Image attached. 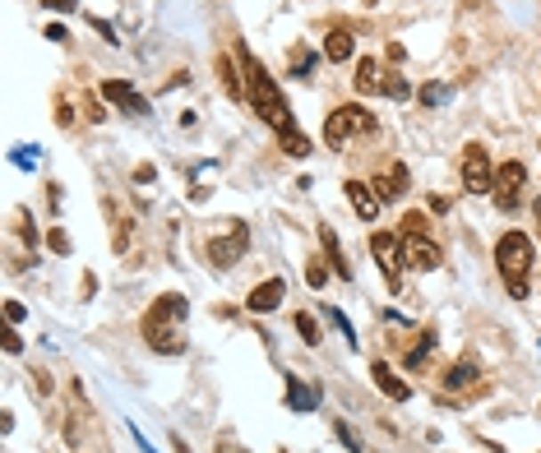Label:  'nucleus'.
Listing matches in <instances>:
<instances>
[{"instance_id": "nucleus-15", "label": "nucleus", "mask_w": 541, "mask_h": 453, "mask_svg": "<svg viewBox=\"0 0 541 453\" xmlns=\"http://www.w3.org/2000/svg\"><path fill=\"white\" fill-rule=\"evenodd\" d=\"M351 88L361 93V98H380L384 93V75H380V65H375L370 56L357 61V75H351Z\"/></svg>"}, {"instance_id": "nucleus-16", "label": "nucleus", "mask_w": 541, "mask_h": 453, "mask_svg": "<svg viewBox=\"0 0 541 453\" xmlns=\"http://www.w3.org/2000/svg\"><path fill=\"white\" fill-rule=\"evenodd\" d=\"M403 343H408V338H398V347H403ZM435 343H440V333H431V328H426V333H416V338L408 343V352H403V366H408V370H421Z\"/></svg>"}, {"instance_id": "nucleus-14", "label": "nucleus", "mask_w": 541, "mask_h": 453, "mask_svg": "<svg viewBox=\"0 0 541 453\" xmlns=\"http://www.w3.org/2000/svg\"><path fill=\"white\" fill-rule=\"evenodd\" d=\"M370 375H375V384H380V393H384V398H393V402H408V398H412V384H408V379L398 375L389 361H375V366H370Z\"/></svg>"}, {"instance_id": "nucleus-1", "label": "nucleus", "mask_w": 541, "mask_h": 453, "mask_svg": "<svg viewBox=\"0 0 541 453\" xmlns=\"http://www.w3.org/2000/svg\"><path fill=\"white\" fill-rule=\"evenodd\" d=\"M241 69H246V98H250V107H254V116H260L264 125H273L278 134L282 130H292L296 121H292V111H287V102H282V93H278V84L269 79V69L254 61L246 46H241Z\"/></svg>"}, {"instance_id": "nucleus-27", "label": "nucleus", "mask_w": 541, "mask_h": 453, "mask_svg": "<svg viewBox=\"0 0 541 453\" xmlns=\"http://www.w3.org/2000/svg\"><path fill=\"white\" fill-rule=\"evenodd\" d=\"M14 222H19V236H23V241H28V246H37V227H33V218H28V213H14Z\"/></svg>"}, {"instance_id": "nucleus-10", "label": "nucleus", "mask_w": 541, "mask_h": 453, "mask_svg": "<svg viewBox=\"0 0 541 453\" xmlns=\"http://www.w3.org/2000/svg\"><path fill=\"white\" fill-rule=\"evenodd\" d=\"M403 259H408V269L431 273V269H440V246L431 236H403Z\"/></svg>"}, {"instance_id": "nucleus-30", "label": "nucleus", "mask_w": 541, "mask_h": 453, "mask_svg": "<svg viewBox=\"0 0 541 453\" xmlns=\"http://www.w3.org/2000/svg\"><path fill=\"white\" fill-rule=\"evenodd\" d=\"M23 315H28V310H23L19 301H5V320H10V324H19Z\"/></svg>"}, {"instance_id": "nucleus-21", "label": "nucleus", "mask_w": 541, "mask_h": 453, "mask_svg": "<svg viewBox=\"0 0 541 453\" xmlns=\"http://www.w3.org/2000/svg\"><path fill=\"white\" fill-rule=\"evenodd\" d=\"M278 144H282V153H287V158H305V153H311V139H305L296 125H292V130H282V134H278Z\"/></svg>"}, {"instance_id": "nucleus-23", "label": "nucleus", "mask_w": 541, "mask_h": 453, "mask_svg": "<svg viewBox=\"0 0 541 453\" xmlns=\"http://www.w3.org/2000/svg\"><path fill=\"white\" fill-rule=\"evenodd\" d=\"M398 227H403L398 236H431V218H426V213H403V222H398Z\"/></svg>"}, {"instance_id": "nucleus-11", "label": "nucleus", "mask_w": 541, "mask_h": 453, "mask_svg": "<svg viewBox=\"0 0 541 453\" xmlns=\"http://www.w3.org/2000/svg\"><path fill=\"white\" fill-rule=\"evenodd\" d=\"M343 190H347V204H351V213H357L361 222H375V218H380V195H375V185L347 181Z\"/></svg>"}, {"instance_id": "nucleus-25", "label": "nucleus", "mask_w": 541, "mask_h": 453, "mask_svg": "<svg viewBox=\"0 0 541 453\" xmlns=\"http://www.w3.org/2000/svg\"><path fill=\"white\" fill-rule=\"evenodd\" d=\"M296 333H301L311 347H319V324H315V315H305V310H301V315H296Z\"/></svg>"}, {"instance_id": "nucleus-32", "label": "nucleus", "mask_w": 541, "mask_h": 453, "mask_svg": "<svg viewBox=\"0 0 541 453\" xmlns=\"http://www.w3.org/2000/svg\"><path fill=\"white\" fill-rule=\"evenodd\" d=\"M42 5L56 10V14H69V10H75V0H42Z\"/></svg>"}, {"instance_id": "nucleus-13", "label": "nucleus", "mask_w": 541, "mask_h": 453, "mask_svg": "<svg viewBox=\"0 0 541 453\" xmlns=\"http://www.w3.org/2000/svg\"><path fill=\"white\" fill-rule=\"evenodd\" d=\"M282 296H287V282H282V278H269V282H260V287H250L246 305L254 310V315H269V310L282 305Z\"/></svg>"}, {"instance_id": "nucleus-9", "label": "nucleus", "mask_w": 541, "mask_h": 453, "mask_svg": "<svg viewBox=\"0 0 541 453\" xmlns=\"http://www.w3.org/2000/svg\"><path fill=\"white\" fill-rule=\"evenodd\" d=\"M102 98L111 102V107H121L125 116H149L153 107H149V98H139V93L130 88V84H121V79H102Z\"/></svg>"}, {"instance_id": "nucleus-35", "label": "nucleus", "mask_w": 541, "mask_h": 453, "mask_svg": "<svg viewBox=\"0 0 541 453\" xmlns=\"http://www.w3.org/2000/svg\"><path fill=\"white\" fill-rule=\"evenodd\" d=\"M172 449H176V453H190V449H185V440H181V435L172 440Z\"/></svg>"}, {"instance_id": "nucleus-2", "label": "nucleus", "mask_w": 541, "mask_h": 453, "mask_svg": "<svg viewBox=\"0 0 541 453\" xmlns=\"http://www.w3.org/2000/svg\"><path fill=\"white\" fill-rule=\"evenodd\" d=\"M185 315H190V301H185L181 292H167V296H157L149 305V315H144V343L162 356H176L185 352V338H181V324Z\"/></svg>"}, {"instance_id": "nucleus-7", "label": "nucleus", "mask_w": 541, "mask_h": 453, "mask_svg": "<svg viewBox=\"0 0 541 453\" xmlns=\"http://www.w3.org/2000/svg\"><path fill=\"white\" fill-rule=\"evenodd\" d=\"M370 255H375V264L384 269L389 287L393 292L403 287V264H408V259H403V236H398V231H375L370 236Z\"/></svg>"}, {"instance_id": "nucleus-3", "label": "nucleus", "mask_w": 541, "mask_h": 453, "mask_svg": "<svg viewBox=\"0 0 541 453\" xmlns=\"http://www.w3.org/2000/svg\"><path fill=\"white\" fill-rule=\"evenodd\" d=\"M496 269H500V282L509 287V296L528 301V292H532V241L523 231H505L496 241Z\"/></svg>"}, {"instance_id": "nucleus-31", "label": "nucleus", "mask_w": 541, "mask_h": 453, "mask_svg": "<svg viewBox=\"0 0 541 453\" xmlns=\"http://www.w3.org/2000/svg\"><path fill=\"white\" fill-rule=\"evenodd\" d=\"M33 384H37V393H52V375H46V370H33Z\"/></svg>"}, {"instance_id": "nucleus-29", "label": "nucleus", "mask_w": 541, "mask_h": 453, "mask_svg": "<svg viewBox=\"0 0 541 453\" xmlns=\"http://www.w3.org/2000/svg\"><path fill=\"white\" fill-rule=\"evenodd\" d=\"M46 246H52L56 255H69V236H65L61 227H52V236H46Z\"/></svg>"}, {"instance_id": "nucleus-20", "label": "nucleus", "mask_w": 541, "mask_h": 453, "mask_svg": "<svg viewBox=\"0 0 541 453\" xmlns=\"http://www.w3.org/2000/svg\"><path fill=\"white\" fill-rule=\"evenodd\" d=\"M319 241H324V255H328V264L338 269V278H351V264L343 259V246H338V236H334V227H319Z\"/></svg>"}, {"instance_id": "nucleus-28", "label": "nucleus", "mask_w": 541, "mask_h": 453, "mask_svg": "<svg viewBox=\"0 0 541 453\" xmlns=\"http://www.w3.org/2000/svg\"><path fill=\"white\" fill-rule=\"evenodd\" d=\"M130 227H134L130 218H121V222H116V236H111V250H116V255H121V250L130 246Z\"/></svg>"}, {"instance_id": "nucleus-19", "label": "nucleus", "mask_w": 541, "mask_h": 453, "mask_svg": "<svg viewBox=\"0 0 541 453\" xmlns=\"http://www.w3.org/2000/svg\"><path fill=\"white\" fill-rule=\"evenodd\" d=\"M351 46H357V42H351L347 28H328V37H324V56H328V61H351Z\"/></svg>"}, {"instance_id": "nucleus-5", "label": "nucleus", "mask_w": 541, "mask_h": 453, "mask_svg": "<svg viewBox=\"0 0 541 453\" xmlns=\"http://www.w3.org/2000/svg\"><path fill=\"white\" fill-rule=\"evenodd\" d=\"M523 185H528V166L523 162H500L496 185H490V204H496L500 213H513L523 204Z\"/></svg>"}, {"instance_id": "nucleus-17", "label": "nucleus", "mask_w": 541, "mask_h": 453, "mask_svg": "<svg viewBox=\"0 0 541 453\" xmlns=\"http://www.w3.org/2000/svg\"><path fill=\"white\" fill-rule=\"evenodd\" d=\"M218 79L227 88V98H246V69H237L231 56H218Z\"/></svg>"}, {"instance_id": "nucleus-34", "label": "nucleus", "mask_w": 541, "mask_h": 453, "mask_svg": "<svg viewBox=\"0 0 541 453\" xmlns=\"http://www.w3.org/2000/svg\"><path fill=\"white\" fill-rule=\"evenodd\" d=\"M214 453H250V449H241V444H237V440H222V444H218V449H214Z\"/></svg>"}, {"instance_id": "nucleus-8", "label": "nucleus", "mask_w": 541, "mask_h": 453, "mask_svg": "<svg viewBox=\"0 0 541 453\" xmlns=\"http://www.w3.org/2000/svg\"><path fill=\"white\" fill-rule=\"evenodd\" d=\"M463 190L467 195H490V185H496V162H490V153L481 144H467L463 149Z\"/></svg>"}, {"instance_id": "nucleus-33", "label": "nucleus", "mask_w": 541, "mask_h": 453, "mask_svg": "<svg viewBox=\"0 0 541 453\" xmlns=\"http://www.w3.org/2000/svg\"><path fill=\"white\" fill-rule=\"evenodd\" d=\"M5 352H10V356H14V352H23V338H19V333H14V328L5 333Z\"/></svg>"}, {"instance_id": "nucleus-24", "label": "nucleus", "mask_w": 541, "mask_h": 453, "mask_svg": "<svg viewBox=\"0 0 541 453\" xmlns=\"http://www.w3.org/2000/svg\"><path fill=\"white\" fill-rule=\"evenodd\" d=\"M287 402L301 412H315V389H301V384H287Z\"/></svg>"}, {"instance_id": "nucleus-4", "label": "nucleus", "mask_w": 541, "mask_h": 453, "mask_svg": "<svg viewBox=\"0 0 541 453\" xmlns=\"http://www.w3.org/2000/svg\"><path fill=\"white\" fill-rule=\"evenodd\" d=\"M370 130H375V116L361 102H343L324 116V144L328 149H343L351 134H370Z\"/></svg>"}, {"instance_id": "nucleus-12", "label": "nucleus", "mask_w": 541, "mask_h": 453, "mask_svg": "<svg viewBox=\"0 0 541 453\" xmlns=\"http://www.w3.org/2000/svg\"><path fill=\"white\" fill-rule=\"evenodd\" d=\"M370 185H375V195H380V204L403 199V195H408V166H403V162H393V166H384V172L375 176Z\"/></svg>"}, {"instance_id": "nucleus-22", "label": "nucleus", "mask_w": 541, "mask_h": 453, "mask_svg": "<svg viewBox=\"0 0 541 453\" xmlns=\"http://www.w3.org/2000/svg\"><path fill=\"white\" fill-rule=\"evenodd\" d=\"M384 98H393V102H408L412 98V84L398 75V69H393V75H384Z\"/></svg>"}, {"instance_id": "nucleus-18", "label": "nucleus", "mask_w": 541, "mask_h": 453, "mask_svg": "<svg viewBox=\"0 0 541 453\" xmlns=\"http://www.w3.org/2000/svg\"><path fill=\"white\" fill-rule=\"evenodd\" d=\"M477 375H481V370H477L472 361H458L449 375L440 379V384H444V393H463V389H472V384H477Z\"/></svg>"}, {"instance_id": "nucleus-36", "label": "nucleus", "mask_w": 541, "mask_h": 453, "mask_svg": "<svg viewBox=\"0 0 541 453\" xmlns=\"http://www.w3.org/2000/svg\"><path fill=\"white\" fill-rule=\"evenodd\" d=\"M532 213H537V227H541V199H537V204H532Z\"/></svg>"}, {"instance_id": "nucleus-26", "label": "nucleus", "mask_w": 541, "mask_h": 453, "mask_svg": "<svg viewBox=\"0 0 541 453\" xmlns=\"http://www.w3.org/2000/svg\"><path fill=\"white\" fill-rule=\"evenodd\" d=\"M305 282H311V287H324V282H328L324 259H311V264H305Z\"/></svg>"}, {"instance_id": "nucleus-6", "label": "nucleus", "mask_w": 541, "mask_h": 453, "mask_svg": "<svg viewBox=\"0 0 541 453\" xmlns=\"http://www.w3.org/2000/svg\"><path fill=\"white\" fill-rule=\"evenodd\" d=\"M246 246H250V227L231 218V222L214 236V241H208V264H214V269H231V264L246 255Z\"/></svg>"}]
</instances>
